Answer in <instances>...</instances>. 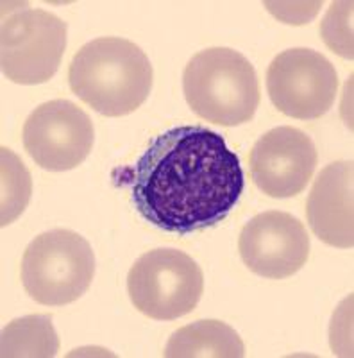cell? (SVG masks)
<instances>
[{
    "label": "cell",
    "instance_id": "obj_15",
    "mask_svg": "<svg viewBox=\"0 0 354 358\" xmlns=\"http://www.w3.org/2000/svg\"><path fill=\"white\" fill-rule=\"evenodd\" d=\"M324 43L338 56L353 59V2H333L320 24Z\"/></svg>",
    "mask_w": 354,
    "mask_h": 358
},
{
    "label": "cell",
    "instance_id": "obj_2",
    "mask_svg": "<svg viewBox=\"0 0 354 358\" xmlns=\"http://www.w3.org/2000/svg\"><path fill=\"white\" fill-rule=\"evenodd\" d=\"M152 65L138 45L117 36L88 41L68 69L70 90L104 117L138 110L152 90Z\"/></svg>",
    "mask_w": 354,
    "mask_h": 358
},
{
    "label": "cell",
    "instance_id": "obj_9",
    "mask_svg": "<svg viewBox=\"0 0 354 358\" xmlns=\"http://www.w3.org/2000/svg\"><path fill=\"white\" fill-rule=\"evenodd\" d=\"M238 251L249 271L269 280H285L299 273L309 257L304 224L292 213L263 212L244 226Z\"/></svg>",
    "mask_w": 354,
    "mask_h": 358
},
{
    "label": "cell",
    "instance_id": "obj_1",
    "mask_svg": "<svg viewBox=\"0 0 354 358\" xmlns=\"http://www.w3.org/2000/svg\"><path fill=\"white\" fill-rule=\"evenodd\" d=\"M124 172L140 215L177 235L224 220L245 188L240 158L224 136L204 126L170 127Z\"/></svg>",
    "mask_w": 354,
    "mask_h": 358
},
{
    "label": "cell",
    "instance_id": "obj_16",
    "mask_svg": "<svg viewBox=\"0 0 354 358\" xmlns=\"http://www.w3.org/2000/svg\"><path fill=\"white\" fill-rule=\"evenodd\" d=\"M265 6H267L269 11L274 13L279 20L285 22V24L301 25L308 24L309 20H314L318 8L322 6V2H314V4H306V2H301V4H290V2H265Z\"/></svg>",
    "mask_w": 354,
    "mask_h": 358
},
{
    "label": "cell",
    "instance_id": "obj_11",
    "mask_svg": "<svg viewBox=\"0 0 354 358\" xmlns=\"http://www.w3.org/2000/svg\"><path fill=\"white\" fill-rule=\"evenodd\" d=\"M353 169L351 159L322 169L306 203L311 231L333 248L351 249L354 245Z\"/></svg>",
    "mask_w": 354,
    "mask_h": 358
},
{
    "label": "cell",
    "instance_id": "obj_8",
    "mask_svg": "<svg viewBox=\"0 0 354 358\" xmlns=\"http://www.w3.org/2000/svg\"><path fill=\"white\" fill-rule=\"evenodd\" d=\"M27 155L50 172L79 167L91 152L95 129L84 110L66 99L43 102L29 115L22 131Z\"/></svg>",
    "mask_w": 354,
    "mask_h": 358
},
{
    "label": "cell",
    "instance_id": "obj_3",
    "mask_svg": "<svg viewBox=\"0 0 354 358\" xmlns=\"http://www.w3.org/2000/svg\"><path fill=\"white\" fill-rule=\"evenodd\" d=\"M183 92L193 113L224 127L253 120L261 101L254 66L228 47H212L191 57L183 73Z\"/></svg>",
    "mask_w": 354,
    "mask_h": 358
},
{
    "label": "cell",
    "instance_id": "obj_7",
    "mask_svg": "<svg viewBox=\"0 0 354 358\" xmlns=\"http://www.w3.org/2000/svg\"><path fill=\"white\" fill-rule=\"evenodd\" d=\"M267 92L283 115L311 120L326 115L338 94L333 63L311 49L277 54L267 70Z\"/></svg>",
    "mask_w": 354,
    "mask_h": 358
},
{
    "label": "cell",
    "instance_id": "obj_12",
    "mask_svg": "<svg viewBox=\"0 0 354 358\" xmlns=\"http://www.w3.org/2000/svg\"><path fill=\"white\" fill-rule=\"evenodd\" d=\"M167 358H242L244 341L231 326L215 319L197 321L172 334L165 346Z\"/></svg>",
    "mask_w": 354,
    "mask_h": 358
},
{
    "label": "cell",
    "instance_id": "obj_13",
    "mask_svg": "<svg viewBox=\"0 0 354 358\" xmlns=\"http://www.w3.org/2000/svg\"><path fill=\"white\" fill-rule=\"evenodd\" d=\"M59 351V337L50 315H25L2 330V358H52Z\"/></svg>",
    "mask_w": 354,
    "mask_h": 358
},
{
    "label": "cell",
    "instance_id": "obj_5",
    "mask_svg": "<svg viewBox=\"0 0 354 358\" xmlns=\"http://www.w3.org/2000/svg\"><path fill=\"white\" fill-rule=\"evenodd\" d=\"M127 292L143 315L156 321H174L199 305L204 292L202 268L183 251L152 249L131 267Z\"/></svg>",
    "mask_w": 354,
    "mask_h": 358
},
{
    "label": "cell",
    "instance_id": "obj_10",
    "mask_svg": "<svg viewBox=\"0 0 354 358\" xmlns=\"http://www.w3.org/2000/svg\"><path fill=\"white\" fill-rule=\"evenodd\" d=\"M314 140L297 127L281 126L265 133L251 151V176L265 196L288 199L304 192L317 169Z\"/></svg>",
    "mask_w": 354,
    "mask_h": 358
},
{
    "label": "cell",
    "instance_id": "obj_14",
    "mask_svg": "<svg viewBox=\"0 0 354 358\" xmlns=\"http://www.w3.org/2000/svg\"><path fill=\"white\" fill-rule=\"evenodd\" d=\"M31 192L33 183L25 165L17 155H13L11 149L2 147V226H8L24 213Z\"/></svg>",
    "mask_w": 354,
    "mask_h": 358
},
{
    "label": "cell",
    "instance_id": "obj_4",
    "mask_svg": "<svg viewBox=\"0 0 354 358\" xmlns=\"http://www.w3.org/2000/svg\"><path fill=\"white\" fill-rule=\"evenodd\" d=\"M95 276L90 242L72 229L41 233L22 257V283L34 301L63 306L78 301Z\"/></svg>",
    "mask_w": 354,
    "mask_h": 358
},
{
    "label": "cell",
    "instance_id": "obj_6",
    "mask_svg": "<svg viewBox=\"0 0 354 358\" xmlns=\"http://www.w3.org/2000/svg\"><path fill=\"white\" fill-rule=\"evenodd\" d=\"M66 22L45 11L22 6L2 20L0 65L17 85H41L56 76L66 49Z\"/></svg>",
    "mask_w": 354,
    "mask_h": 358
}]
</instances>
